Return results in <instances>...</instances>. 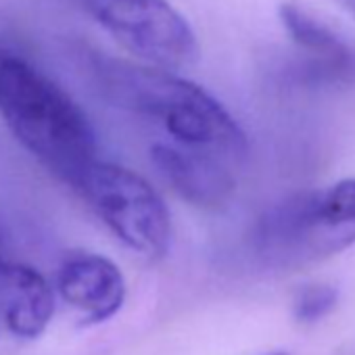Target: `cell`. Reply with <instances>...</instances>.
I'll return each instance as SVG.
<instances>
[{"mask_svg":"<svg viewBox=\"0 0 355 355\" xmlns=\"http://www.w3.org/2000/svg\"><path fill=\"white\" fill-rule=\"evenodd\" d=\"M92 71L113 105L159 123L178 146L241 165L247 136L228 109L205 88L165 69L94 57Z\"/></svg>","mask_w":355,"mask_h":355,"instance_id":"obj_1","label":"cell"},{"mask_svg":"<svg viewBox=\"0 0 355 355\" xmlns=\"http://www.w3.org/2000/svg\"><path fill=\"white\" fill-rule=\"evenodd\" d=\"M0 117L42 165L71 187L96 161V136L86 113L24 59L0 57Z\"/></svg>","mask_w":355,"mask_h":355,"instance_id":"obj_2","label":"cell"},{"mask_svg":"<svg viewBox=\"0 0 355 355\" xmlns=\"http://www.w3.org/2000/svg\"><path fill=\"white\" fill-rule=\"evenodd\" d=\"M251 245L270 268H301L355 245V178L303 191L270 205Z\"/></svg>","mask_w":355,"mask_h":355,"instance_id":"obj_3","label":"cell"},{"mask_svg":"<svg viewBox=\"0 0 355 355\" xmlns=\"http://www.w3.org/2000/svg\"><path fill=\"white\" fill-rule=\"evenodd\" d=\"M73 189L130 251L146 259H161L167 253L171 241L167 205L140 173L96 159Z\"/></svg>","mask_w":355,"mask_h":355,"instance_id":"obj_4","label":"cell"},{"mask_svg":"<svg viewBox=\"0 0 355 355\" xmlns=\"http://www.w3.org/2000/svg\"><path fill=\"white\" fill-rule=\"evenodd\" d=\"M92 17L148 67L175 71L195 63L197 38L167 0H86Z\"/></svg>","mask_w":355,"mask_h":355,"instance_id":"obj_5","label":"cell"},{"mask_svg":"<svg viewBox=\"0 0 355 355\" xmlns=\"http://www.w3.org/2000/svg\"><path fill=\"white\" fill-rule=\"evenodd\" d=\"M53 288L65 305L80 313L82 326L109 322L128 295L121 270L109 257L90 251L69 253L57 270Z\"/></svg>","mask_w":355,"mask_h":355,"instance_id":"obj_6","label":"cell"},{"mask_svg":"<svg viewBox=\"0 0 355 355\" xmlns=\"http://www.w3.org/2000/svg\"><path fill=\"white\" fill-rule=\"evenodd\" d=\"M150 161L163 180L197 207H220L234 193L236 165L218 155L178 144H155Z\"/></svg>","mask_w":355,"mask_h":355,"instance_id":"obj_7","label":"cell"},{"mask_svg":"<svg viewBox=\"0 0 355 355\" xmlns=\"http://www.w3.org/2000/svg\"><path fill=\"white\" fill-rule=\"evenodd\" d=\"M55 315V288L34 268L7 261L0 272V318L26 340L42 336Z\"/></svg>","mask_w":355,"mask_h":355,"instance_id":"obj_8","label":"cell"},{"mask_svg":"<svg viewBox=\"0 0 355 355\" xmlns=\"http://www.w3.org/2000/svg\"><path fill=\"white\" fill-rule=\"evenodd\" d=\"M280 19L288 36L301 49L315 55L322 78H355V53L330 28L295 5L280 7Z\"/></svg>","mask_w":355,"mask_h":355,"instance_id":"obj_9","label":"cell"},{"mask_svg":"<svg viewBox=\"0 0 355 355\" xmlns=\"http://www.w3.org/2000/svg\"><path fill=\"white\" fill-rule=\"evenodd\" d=\"M336 301H338V291L334 286L313 284V286L303 288L297 295L293 313L299 322L311 324V322L326 318L336 307Z\"/></svg>","mask_w":355,"mask_h":355,"instance_id":"obj_10","label":"cell"},{"mask_svg":"<svg viewBox=\"0 0 355 355\" xmlns=\"http://www.w3.org/2000/svg\"><path fill=\"white\" fill-rule=\"evenodd\" d=\"M338 3H340L345 9H349V13L355 17V0H338Z\"/></svg>","mask_w":355,"mask_h":355,"instance_id":"obj_11","label":"cell"},{"mask_svg":"<svg viewBox=\"0 0 355 355\" xmlns=\"http://www.w3.org/2000/svg\"><path fill=\"white\" fill-rule=\"evenodd\" d=\"M7 261H9V259L3 255V241H0V272H3V268L7 266Z\"/></svg>","mask_w":355,"mask_h":355,"instance_id":"obj_12","label":"cell"},{"mask_svg":"<svg viewBox=\"0 0 355 355\" xmlns=\"http://www.w3.org/2000/svg\"><path fill=\"white\" fill-rule=\"evenodd\" d=\"M266 355H288L286 351H272V353H266Z\"/></svg>","mask_w":355,"mask_h":355,"instance_id":"obj_13","label":"cell"}]
</instances>
